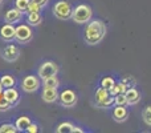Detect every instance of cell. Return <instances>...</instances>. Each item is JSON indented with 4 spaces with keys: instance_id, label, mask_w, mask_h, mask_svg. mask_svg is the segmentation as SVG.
Wrapping results in <instances>:
<instances>
[{
    "instance_id": "obj_1",
    "label": "cell",
    "mask_w": 151,
    "mask_h": 133,
    "mask_svg": "<svg viewBox=\"0 0 151 133\" xmlns=\"http://www.w3.org/2000/svg\"><path fill=\"white\" fill-rule=\"evenodd\" d=\"M107 27L101 19H90L83 28V40L88 45H97L104 40Z\"/></svg>"
},
{
    "instance_id": "obj_2",
    "label": "cell",
    "mask_w": 151,
    "mask_h": 133,
    "mask_svg": "<svg viewBox=\"0 0 151 133\" xmlns=\"http://www.w3.org/2000/svg\"><path fill=\"white\" fill-rule=\"evenodd\" d=\"M93 17V9L89 4H78L72 11V20L77 24H86Z\"/></svg>"
},
{
    "instance_id": "obj_3",
    "label": "cell",
    "mask_w": 151,
    "mask_h": 133,
    "mask_svg": "<svg viewBox=\"0 0 151 133\" xmlns=\"http://www.w3.org/2000/svg\"><path fill=\"white\" fill-rule=\"evenodd\" d=\"M73 7L68 0H57L52 8V12L56 19L58 20H69L72 17Z\"/></svg>"
},
{
    "instance_id": "obj_4",
    "label": "cell",
    "mask_w": 151,
    "mask_h": 133,
    "mask_svg": "<svg viewBox=\"0 0 151 133\" xmlns=\"http://www.w3.org/2000/svg\"><path fill=\"white\" fill-rule=\"evenodd\" d=\"M94 100L99 108H110L114 105V96L110 94L109 89L104 88V86L97 88L96 93H94Z\"/></svg>"
},
{
    "instance_id": "obj_5",
    "label": "cell",
    "mask_w": 151,
    "mask_h": 133,
    "mask_svg": "<svg viewBox=\"0 0 151 133\" xmlns=\"http://www.w3.org/2000/svg\"><path fill=\"white\" fill-rule=\"evenodd\" d=\"M33 39V31H32L31 25L28 23L25 24H19L16 27V33H15V40L21 44H27Z\"/></svg>"
},
{
    "instance_id": "obj_6",
    "label": "cell",
    "mask_w": 151,
    "mask_h": 133,
    "mask_svg": "<svg viewBox=\"0 0 151 133\" xmlns=\"http://www.w3.org/2000/svg\"><path fill=\"white\" fill-rule=\"evenodd\" d=\"M21 89L27 93H35L41 86V78L36 75H27L21 80Z\"/></svg>"
},
{
    "instance_id": "obj_7",
    "label": "cell",
    "mask_w": 151,
    "mask_h": 133,
    "mask_svg": "<svg viewBox=\"0 0 151 133\" xmlns=\"http://www.w3.org/2000/svg\"><path fill=\"white\" fill-rule=\"evenodd\" d=\"M58 70H60V68H58V64H56L55 61H42L41 64H40L39 69H37V76H39L41 80H44V78L49 77V76H55L58 73Z\"/></svg>"
},
{
    "instance_id": "obj_8",
    "label": "cell",
    "mask_w": 151,
    "mask_h": 133,
    "mask_svg": "<svg viewBox=\"0 0 151 133\" xmlns=\"http://www.w3.org/2000/svg\"><path fill=\"white\" fill-rule=\"evenodd\" d=\"M58 100H60V104L63 105V107L72 108V107H74V105L77 104L78 96H77V93H76L73 89L66 88V89H64V91L60 93Z\"/></svg>"
},
{
    "instance_id": "obj_9",
    "label": "cell",
    "mask_w": 151,
    "mask_h": 133,
    "mask_svg": "<svg viewBox=\"0 0 151 133\" xmlns=\"http://www.w3.org/2000/svg\"><path fill=\"white\" fill-rule=\"evenodd\" d=\"M0 56H1L3 60L8 61V63H13V61H16L20 57V49L15 44H7L5 47L1 48Z\"/></svg>"
},
{
    "instance_id": "obj_10",
    "label": "cell",
    "mask_w": 151,
    "mask_h": 133,
    "mask_svg": "<svg viewBox=\"0 0 151 133\" xmlns=\"http://www.w3.org/2000/svg\"><path fill=\"white\" fill-rule=\"evenodd\" d=\"M15 33H16V27L11 23H5L0 28V39L3 41L9 43L12 40H15Z\"/></svg>"
},
{
    "instance_id": "obj_11",
    "label": "cell",
    "mask_w": 151,
    "mask_h": 133,
    "mask_svg": "<svg viewBox=\"0 0 151 133\" xmlns=\"http://www.w3.org/2000/svg\"><path fill=\"white\" fill-rule=\"evenodd\" d=\"M58 93L57 88H42V92H41V99L44 102L47 104H53L58 100Z\"/></svg>"
},
{
    "instance_id": "obj_12",
    "label": "cell",
    "mask_w": 151,
    "mask_h": 133,
    "mask_svg": "<svg viewBox=\"0 0 151 133\" xmlns=\"http://www.w3.org/2000/svg\"><path fill=\"white\" fill-rule=\"evenodd\" d=\"M23 15L24 12L23 11H20L19 8H11V9H8L7 12H5L4 15V21L5 23H11V24H15V23H19V21L23 19Z\"/></svg>"
},
{
    "instance_id": "obj_13",
    "label": "cell",
    "mask_w": 151,
    "mask_h": 133,
    "mask_svg": "<svg viewBox=\"0 0 151 133\" xmlns=\"http://www.w3.org/2000/svg\"><path fill=\"white\" fill-rule=\"evenodd\" d=\"M1 94H3V97H4L8 102H11L12 105H16L19 102V100H20V93H19V91L15 88V86L4 88L1 92Z\"/></svg>"
},
{
    "instance_id": "obj_14",
    "label": "cell",
    "mask_w": 151,
    "mask_h": 133,
    "mask_svg": "<svg viewBox=\"0 0 151 133\" xmlns=\"http://www.w3.org/2000/svg\"><path fill=\"white\" fill-rule=\"evenodd\" d=\"M56 132L57 133H83L85 131L81 129L80 126L74 125V124L70 123V121H64V123H61L60 125H57Z\"/></svg>"
},
{
    "instance_id": "obj_15",
    "label": "cell",
    "mask_w": 151,
    "mask_h": 133,
    "mask_svg": "<svg viewBox=\"0 0 151 133\" xmlns=\"http://www.w3.org/2000/svg\"><path fill=\"white\" fill-rule=\"evenodd\" d=\"M111 116L117 123H123V121H126L129 117V110H127V108H126V105H115V108L113 109Z\"/></svg>"
},
{
    "instance_id": "obj_16",
    "label": "cell",
    "mask_w": 151,
    "mask_h": 133,
    "mask_svg": "<svg viewBox=\"0 0 151 133\" xmlns=\"http://www.w3.org/2000/svg\"><path fill=\"white\" fill-rule=\"evenodd\" d=\"M125 94H126V100H127V105H137L141 101V92L135 86L127 88Z\"/></svg>"
},
{
    "instance_id": "obj_17",
    "label": "cell",
    "mask_w": 151,
    "mask_h": 133,
    "mask_svg": "<svg viewBox=\"0 0 151 133\" xmlns=\"http://www.w3.org/2000/svg\"><path fill=\"white\" fill-rule=\"evenodd\" d=\"M42 21V15L40 12H27V23L31 27L40 25Z\"/></svg>"
},
{
    "instance_id": "obj_18",
    "label": "cell",
    "mask_w": 151,
    "mask_h": 133,
    "mask_svg": "<svg viewBox=\"0 0 151 133\" xmlns=\"http://www.w3.org/2000/svg\"><path fill=\"white\" fill-rule=\"evenodd\" d=\"M31 123H32V120L28 117V116H20V117L16 118L15 125H16V128H17L19 132H23V131L25 132V129L28 128Z\"/></svg>"
},
{
    "instance_id": "obj_19",
    "label": "cell",
    "mask_w": 151,
    "mask_h": 133,
    "mask_svg": "<svg viewBox=\"0 0 151 133\" xmlns=\"http://www.w3.org/2000/svg\"><path fill=\"white\" fill-rule=\"evenodd\" d=\"M41 84H42V88H58L60 80H58L57 75H55V76H49V77L41 80Z\"/></svg>"
},
{
    "instance_id": "obj_20",
    "label": "cell",
    "mask_w": 151,
    "mask_h": 133,
    "mask_svg": "<svg viewBox=\"0 0 151 133\" xmlns=\"http://www.w3.org/2000/svg\"><path fill=\"white\" fill-rule=\"evenodd\" d=\"M0 83H1L3 88H11V86L16 85V78L12 75H3L0 77Z\"/></svg>"
},
{
    "instance_id": "obj_21",
    "label": "cell",
    "mask_w": 151,
    "mask_h": 133,
    "mask_svg": "<svg viewBox=\"0 0 151 133\" xmlns=\"http://www.w3.org/2000/svg\"><path fill=\"white\" fill-rule=\"evenodd\" d=\"M126 91H127V86H126L125 83H122V81H118V83H115L114 85H113L111 88L109 89L110 94H113V96H115V94H118V93H125Z\"/></svg>"
},
{
    "instance_id": "obj_22",
    "label": "cell",
    "mask_w": 151,
    "mask_h": 133,
    "mask_svg": "<svg viewBox=\"0 0 151 133\" xmlns=\"http://www.w3.org/2000/svg\"><path fill=\"white\" fill-rule=\"evenodd\" d=\"M115 83H117V81H115V78L113 77V76H105V77L101 78L99 86H104V88H106V89H110Z\"/></svg>"
},
{
    "instance_id": "obj_23",
    "label": "cell",
    "mask_w": 151,
    "mask_h": 133,
    "mask_svg": "<svg viewBox=\"0 0 151 133\" xmlns=\"http://www.w3.org/2000/svg\"><path fill=\"white\" fill-rule=\"evenodd\" d=\"M142 118H143L146 125L151 126V105H147V107L143 108V110H142Z\"/></svg>"
},
{
    "instance_id": "obj_24",
    "label": "cell",
    "mask_w": 151,
    "mask_h": 133,
    "mask_svg": "<svg viewBox=\"0 0 151 133\" xmlns=\"http://www.w3.org/2000/svg\"><path fill=\"white\" fill-rule=\"evenodd\" d=\"M19 132L15 124H1L0 125V133H16Z\"/></svg>"
},
{
    "instance_id": "obj_25",
    "label": "cell",
    "mask_w": 151,
    "mask_h": 133,
    "mask_svg": "<svg viewBox=\"0 0 151 133\" xmlns=\"http://www.w3.org/2000/svg\"><path fill=\"white\" fill-rule=\"evenodd\" d=\"M114 105H127V100H126L125 93H118L114 96Z\"/></svg>"
},
{
    "instance_id": "obj_26",
    "label": "cell",
    "mask_w": 151,
    "mask_h": 133,
    "mask_svg": "<svg viewBox=\"0 0 151 133\" xmlns=\"http://www.w3.org/2000/svg\"><path fill=\"white\" fill-rule=\"evenodd\" d=\"M31 0H15V7L19 8L20 11H23L24 13L27 12V8H28V4Z\"/></svg>"
},
{
    "instance_id": "obj_27",
    "label": "cell",
    "mask_w": 151,
    "mask_h": 133,
    "mask_svg": "<svg viewBox=\"0 0 151 133\" xmlns=\"http://www.w3.org/2000/svg\"><path fill=\"white\" fill-rule=\"evenodd\" d=\"M41 5H39L37 3H35V1H29V4H28V8H27V12H40L41 11ZM25 12V13H27Z\"/></svg>"
},
{
    "instance_id": "obj_28",
    "label": "cell",
    "mask_w": 151,
    "mask_h": 133,
    "mask_svg": "<svg viewBox=\"0 0 151 133\" xmlns=\"http://www.w3.org/2000/svg\"><path fill=\"white\" fill-rule=\"evenodd\" d=\"M121 81H122V83H125V85L127 86V88H131V86H134V85H135V84H137L135 78H134L133 76H130V75H129V76H126V77H123Z\"/></svg>"
},
{
    "instance_id": "obj_29",
    "label": "cell",
    "mask_w": 151,
    "mask_h": 133,
    "mask_svg": "<svg viewBox=\"0 0 151 133\" xmlns=\"http://www.w3.org/2000/svg\"><path fill=\"white\" fill-rule=\"evenodd\" d=\"M13 105L11 104V102H8L7 100L4 99V97H3V100L1 101H0V110H1V112H4V110H8V109H11V108H12Z\"/></svg>"
},
{
    "instance_id": "obj_30",
    "label": "cell",
    "mask_w": 151,
    "mask_h": 133,
    "mask_svg": "<svg viewBox=\"0 0 151 133\" xmlns=\"http://www.w3.org/2000/svg\"><path fill=\"white\" fill-rule=\"evenodd\" d=\"M40 129H39V125H37L36 123H31L29 124V126L25 129V132H28V133H37Z\"/></svg>"
},
{
    "instance_id": "obj_31",
    "label": "cell",
    "mask_w": 151,
    "mask_h": 133,
    "mask_svg": "<svg viewBox=\"0 0 151 133\" xmlns=\"http://www.w3.org/2000/svg\"><path fill=\"white\" fill-rule=\"evenodd\" d=\"M32 1L37 3V4L41 5V7H45V5L48 4V1H49V0H32Z\"/></svg>"
},
{
    "instance_id": "obj_32",
    "label": "cell",
    "mask_w": 151,
    "mask_h": 133,
    "mask_svg": "<svg viewBox=\"0 0 151 133\" xmlns=\"http://www.w3.org/2000/svg\"><path fill=\"white\" fill-rule=\"evenodd\" d=\"M3 89H4V88H3V85H1V83H0V94H1V92H3Z\"/></svg>"
},
{
    "instance_id": "obj_33",
    "label": "cell",
    "mask_w": 151,
    "mask_h": 133,
    "mask_svg": "<svg viewBox=\"0 0 151 133\" xmlns=\"http://www.w3.org/2000/svg\"><path fill=\"white\" fill-rule=\"evenodd\" d=\"M1 3H3V0H0V4H1Z\"/></svg>"
}]
</instances>
